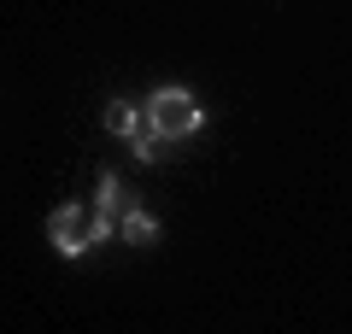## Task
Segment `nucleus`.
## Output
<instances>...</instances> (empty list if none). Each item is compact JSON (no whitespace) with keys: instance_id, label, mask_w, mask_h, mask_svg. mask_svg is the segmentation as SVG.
Returning a JSON list of instances; mask_svg holds the SVG:
<instances>
[{"instance_id":"obj_1","label":"nucleus","mask_w":352,"mask_h":334,"mask_svg":"<svg viewBox=\"0 0 352 334\" xmlns=\"http://www.w3.org/2000/svg\"><path fill=\"white\" fill-rule=\"evenodd\" d=\"M141 111H147V129L164 141V147H176V141H194L206 129V106L194 88L182 82H159L147 100H141Z\"/></svg>"},{"instance_id":"obj_2","label":"nucleus","mask_w":352,"mask_h":334,"mask_svg":"<svg viewBox=\"0 0 352 334\" xmlns=\"http://www.w3.org/2000/svg\"><path fill=\"white\" fill-rule=\"evenodd\" d=\"M47 247L59 252V258H82V252H94V241H88V205H82V199H65V205L47 211Z\"/></svg>"},{"instance_id":"obj_3","label":"nucleus","mask_w":352,"mask_h":334,"mask_svg":"<svg viewBox=\"0 0 352 334\" xmlns=\"http://www.w3.org/2000/svg\"><path fill=\"white\" fill-rule=\"evenodd\" d=\"M124 205H129L124 176H118V170H100V182H94V199H88V241H94V247L118 235V217H124Z\"/></svg>"},{"instance_id":"obj_4","label":"nucleus","mask_w":352,"mask_h":334,"mask_svg":"<svg viewBox=\"0 0 352 334\" xmlns=\"http://www.w3.org/2000/svg\"><path fill=\"white\" fill-rule=\"evenodd\" d=\"M118 241H124V247H159V241H164V223L153 217L141 199H129L124 217H118Z\"/></svg>"},{"instance_id":"obj_5","label":"nucleus","mask_w":352,"mask_h":334,"mask_svg":"<svg viewBox=\"0 0 352 334\" xmlns=\"http://www.w3.org/2000/svg\"><path fill=\"white\" fill-rule=\"evenodd\" d=\"M100 124H106V135H118V141H129L135 129H147V111L135 106V100H106V111H100Z\"/></svg>"},{"instance_id":"obj_6","label":"nucleus","mask_w":352,"mask_h":334,"mask_svg":"<svg viewBox=\"0 0 352 334\" xmlns=\"http://www.w3.org/2000/svg\"><path fill=\"white\" fill-rule=\"evenodd\" d=\"M159 147H164V141L153 135V129H135V135H129V159H135V164H159Z\"/></svg>"}]
</instances>
